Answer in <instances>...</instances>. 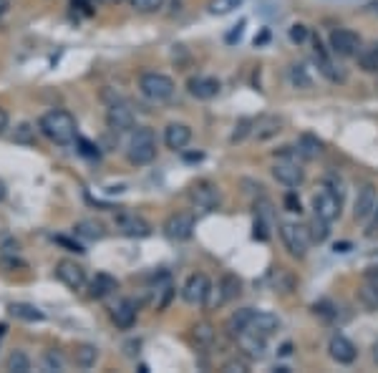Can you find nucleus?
Returning a JSON list of instances; mask_svg holds the SVG:
<instances>
[{
	"label": "nucleus",
	"mask_w": 378,
	"mask_h": 373,
	"mask_svg": "<svg viewBox=\"0 0 378 373\" xmlns=\"http://www.w3.org/2000/svg\"><path fill=\"white\" fill-rule=\"evenodd\" d=\"M38 129H41V134H43L46 139H51L53 144H59V147H68V144H73L76 137H79L76 119L63 109L46 111L43 117L38 119Z\"/></svg>",
	"instance_id": "f257e3e1"
},
{
	"label": "nucleus",
	"mask_w": 378,
	"mask_h": 373,
	"mask_svg": "<svg viewBox=\"0 0 378 373\" xmlns=\"http://www.w3.org/2000/svg\"><path fill=\"white\" fill-rule=\"evenodd\" d=\"M126 157L134 167H146L157 159V134L149 126H137L131 129V139L126 147Z\"/></svg>",
	"instance_id": "f03ea898"
},
{
	"label": "nucleus",
	"mask_w": 378,
	"mask_h": 373,
	"mask_svg": "<svg viewBox=\"0 0 378 373\" xmlns=\"http://www.w3.org/2000/svg\"><path fill=\"white\" fill-rule=\"evenodd\" d=\"M139 91L154 103L169 101L175 96L177 86L175 81L169 79L167 74H159V71H146V74L139 76Z\"/></svg>",
	"instance_id": "7ed1b4c3"
},
{
	"label": "nucleus",
	"mask_w": 378,
	"mask_h": 373,
	"mask_svg": "<svg viewBox=\"0 0 378 373\" xmlns=\"http://www.w3.org/2000/svg\"><path fill=\"white\" fill-rule=\"evenodd\" d=\"M280 237H283V245L285 250L290 252L292 257H306L308 255V248H310V232H308V225H295V222H285L280 225Z\"/></svg>",
	"instance_id": "20e7f679"
},
{
	"label": "nucleus",
	"mask_w": 378,
	"mask_h": 373,
	"mask_svg": "<svg viewBox=\"0 0 378 373\" xmlns=\"http://www.w3.org/2000/svg\"><path fill=\"white\" fill-rule=\"evenodd\" d=\"M189 199H192V205L197 210H202V212H215L219 210L222 205V194H219V187L210 179H199L189 187Z\"/></svg>",
	"instance_id": "39448f33"
},
{
	"label": "nucleus",
	"mask_w": 378,
	"mask_h": 373,
	"mask_svg": "<svg viewBox=\"0 0 378 373\" xmlns=\"http://www.w3.org/2000/svg\"><path fill=\"white\" fill-rule=\"evenodd\" d=\"M310 205H313L315 217H320V220H326V222H333L341 217L343 197L341 194H335V192H330L328 187H320V190L313 194V199H310Z\"/></svg>",
	"instance_id": "423d86ee"
},
{
	"label": "nucleus",
	"mask_w": 378,
	"mask_h": 373,
	"mask_svg": "<svg viewBox=\"0 0 378 373\" xmlns=\"http://www.w3.org/2000/svg\"><path fill=\"white\" fill-rule=\"evenodd\" d=\"M328 43H330V51H333L335 56H341V59H353V56H358V51L364 48V46H361V36L350 28L330 30Z\"/></svg>",
	"instance_id": "0eeeda50"
},
{
	"label": "nucleus",
	"mask_w": 378,
	"mask_h": 373,
	"mask_svg": "<svg viewBox=\"0 0 378 373\" xmlns=\"http://www.w3.org/2000/svg\"><path fill=\"white\" fill-rule=\"evenodd\" d=\"M195 227H197L195 212H175L164 220V227H161V230H164V234H167L169 240L187 242L189 237L195 234Z\"/></svg>",
	"instance_id": "6e6552de"
},
{
	"label": "nucleus",
	"mask_w": 378,
	"mask_h": 373,
	"mask_svg": "<svg viewBox=\"0 0 378 373\" xmlns=\"http://www.w3.org/2000/svg\"><path fill=\"white\" fill-rule=\"evenodd\" d=\"M114 227H117L119 234L131 237V240H144V237L152 234V225L144 217H139L137 212H119L117 220H114Z\"/></svg>",
	"instance_id": "1a4fd4ad"
},
{
	"label": "nucleus",
	"mask_w": 378,
	"mask_h": 373,
	"mask_svg": "<svg viewBox=\"0 0 378 373\" xmlns=\"http://www.w3.org/2000/svg\"><path fill=\"white\" fill-rule=\"evenodd\" d=\"M106 124H109L111 132H131L134 126H137V117H134V111L129 109V103L124 101H114L109 103V109H106Z\"/></svg>",
	"instance_id": "9d476101"
},
{
	"label": "nucleus",
	"mask_w": 378,
	"mask_h": 373,
	"mask_svg": "<svg viewBox=\"0 0 378 373\" xmlns=\"http://www.w3.org/2000/svg\"><path fill=\"white\" fill-rule=\"evenodd\" d=\"M376 202H378V192H376V184L366 182L358 187V194H356V202H353V217L356 222H366L376 212Z\"/></svg>",
	"instance_id": "9b49d317"
},
{
	"label": "nucleus",
	"mask_w": 378,
	"mask_h": 373,
	"mask_svg": "<svg viewBox=\"0 0 378 373\" xmlns=\"http://www.w3.org/2000/svg\"><path fill=\"white\" fill-rule=\"evenodd\" d=\"M56 278L63 283L68 290H81L86 285V270L76 260H59L56 263Z\"/></svg>",
	"instance_id": "f8f14e48"
},
{
	"label": "nucleus",
	"mask_w": 378,
	"mask_h": 373,
	"mask_svg": "<svg viewBox=\"0 0 378 373\" xmlns=\"http://www.w3.org/2000/svg\"><path fill=\"white\" fill-rule=\"evenodd\" d=\"M210 278L204 275V272H195V275H189L187 283L182 285V298L184 303H189V305H202L204 298H207V293H210Z\"/></svg>",
	"instance_id": "ddd939ff"
},
{
	"label": "nucleus",
	"mask_w": 378,
	"mask_h": 373,
	"mask_svg": "<svg viewBox=\"0 0 378 373\" xmlns=\"http://www.w3.org/2000/svg\"><path fill=\"white\" fill-rule=\"evenodd\" d=\"M328 353H330V359H333L335 363H341V366H348V363H353V361L358 359L356 343L348 341L346 336H341V333H335V336L330 338V343H328Z\"/></svg>",
	"instance_id": "4468645a"
},
{
	"label": "nucleus",
	"mask_w": 378,
	"mask_h": 373,
	"mask_svg": "<svg viewBox=\"0 0 378 373\" xmlns=\"http://www.w3.org/2000/svg\"><path fill=\"white\" fill-rule=\"evenodd\" d=\"M187 91L197 101H210L219 94V81L215 76H192L187 81Z\"/></svg>",
	"instance_id": "2eb2a0df"
},
{
	"label": "nucleus",
	"mask_w": 378,
	"mask_h": 373,
	"mask_svg": "<svg viewBox=\"0 0 378 373\" xmlns=\"http://www.w3.org/2000/svg\"><path fill=\"white\" fill-rule=\"evenodd\" d=\"M237 345H240L248 359H262L265 351H268V338L257 336L252 330H242L237 336Z\"/></svg>",
	"instance_id": "dca6fc26"
},
{
	"label": "nucleus",
	"mask_w": 378,
	"mask_h": 373,
	"mask_svg": "<svg viewBox=\"0 0 378 373\" xmlns=\"http://www.w3.org/2000/svg\"><path fill=\"white\" fill-rule=\"evenodd\" d=\"M248 330H252V333H257V336H262V338H270L272 333L280 330V318H277L275 313H268V310H260V313L255 310Z\"/></svg>",
	"instance_id": "f3484780"
},
{
	"label": "nucleus",
	"mask_w": 378,
	"mask_h": 373,
	"mask_svg": "<svg viewBox=\"0 0 378 373\" xmlns=\"http://www.w3.org/2000/svg\"><path fill=\"white\" fill-rule=\"evenodd\" d=\"M189 141H192V129H189L187 124L175 121V124H169L167 129H164V144H167V149H172V152H182Z\"/></svg>",
	"instance_id": "a211bd4d"
},
{
	"label": "nucleus",
	"mask_w": 378,
	"mask_h": 373,
	"mask_svg": "<svg viewBox=\"0 0 378 373\" xmlns=\"http://www.w3.org/2000/svg\"><path fill=\"white\" fill-rule=\"evenodd\" d=\"M111 321L121 330L134 328V323H137V305H134V300H119L117 305L111 308Z\"/></svg>",
	"instance_id": "6ab92c4d"
},
{
	"label": "nucleus",
	"mask_w": 378,
	"mask_h": 373,
	"mask_svg": "<svg viewBox=\"0 0 378 373\" xmlns=\"http://www.w3.org/2000/svg\"><path fill=\"white\" fill-rule=\"evenodd\" d=\"M117 290H119V280L111 278L109 272H96V278L88 283V298L94 300L109 298V295L117 293Z\"/></svg>",
	"instance_id": "aec40b11"
},
{
	"label": "nucleus",
	"mask_w": 378,
	"mask_h": 373,
	"mask_svg": "<svg viewBox=\"0 0 378 373\" xmlns=\"http://www.w3.org/2000/svg\"><path fill=\"white\" fill-rule=\"evenodd\" d=\"M315 59H318L320 74L326 76L328 81H333V83H343V81H346V71H343L341 66H335L333 61H330V56L323 51L320 41H315Z\"/></svg>",
	"instance_id": "412c9836"
},
{
	"label": "nucleus",
	"mask_w": 378,
	"mask_h": 373,
	"mask_svg": "<svg viewBox=\"0 0 378 373\" xmlns=\"http://www.w3.org/2000/svg\"><path fill=\"white\" fill-rule=\"evenodd\" d=\"M280 132H283V119L277 117H260L252 126V134L257 137V141H268Z\"/></svg>",
	"instance_id": "4be33fe9"
},
{
	"label": "nucleus",
	"mask_w": 378,
	"mask_h": 373,
	"mask_svg": "<svg viewBox=\"0 0 378 373\" xmlns=\"http://www.w3.org/2000/svg\"><path fill=\"white\" fill-rule=\"evenodd\" d=\"M8 313L13 315L15 321H23V323H43L46 321L43 310H38V308L30 305V303H10V305H8Z\"/></svg>",
	"instance_id": "5701e85b"
},
{
	"label": "nucleus",
	"mask_w": 378,
	"mask_h": 373,
	"mask_svg": "<svg viewBox=\"0 0 378 373\" xmlns=\"http://www.w3.org/2000/svg\"><path fill=\"white\" fill-rule=\"evenodd\" d=\"M252 315H255V310L252 308H240V310H235L230 318H227V323H225V330L230 333L232 338H237L242 333V330H248V325H250V321H252Z\"/></svg>",
	"instance_id": "b1692460"
},
{
	"label": "nucleus",
	"mask_w": 378,
	"mask_h": 373,
	"mask_svg": "<svg viewBox=\"0 0 378 373\" xmlns=\"http://www.w3.org/2000/svg\"><path fill=\"white\" fill-rule=\"evenodd\" d=\"M298 154L303 157V161L308 159H318L320 154H323V141L315 137V134H300L298 137Z\"/></svg>",
	"instance_id": "393cba45"
},
{
	"label": "nucleus",
	"mask_w": 378,
	"mask_h": 373,
	"mask_svg": "<svg viewBox=\"0 0 378 373\" xmlns=\"http://www.w3.org/2000/svg\"><path fill=\"white\" fill-rule=\"evenodd\" d=\"M99 361V348L94 343H79L73 348V363L79 368H94Z\"/></svg>",
	"instance_id": "a878e982"
},
{
	"label": "nucleus",
	"mask_w": 378,
	"mask_h": 373,
	"mask_svg": "<svg viewBox=\"0 0 378 373\" xmlns=\"http://www.w3.org/2000/svg\"><path fill=\"white\" fill-rule=\"evenodd\" d=\"M73 234L83 237V240H101L103 234H106V227L99 220H79L73 225Z\"/></svg>",
	"instance_id": "bb28decb"
},
{
	"label": "nucleus",
	"mask_w": 378,
	"mask_h": 373,
	"mask_svg": "<svg viewBox=\"0 0 378 373\" xmlns=\"http://www.w3.org/2000/svg\"><path fill=\"white\" fill-rule=\"evenodd\" d=\"M358 66L364 68L366 74H378V41L358 51Z\"/></svg>",
	"instance_id": "cd10ccee"
},
{
	"label": "nucleus",
	"mask_w": 378,
	"mask_h": 373,
	"mask_svg": "<svg viewBox=\"0 0 378 373\" xmlns=\"http://www.w3.org/2000/svg\"><path fill=\"white\" fill-rule=\"evenodd\" d=\"M192 338H195L197 345L207 348V345L215 343V338H217V330H215V325H210V323H197L195 328H192Z\"/></svg>",
	"instance_id": "c85d7f7f"
},
{
	"label": "nucleus",
	"mask_w": 378,
	"mask_h": 373,
	"mask_svg": "<svg viewBox=\"0 0 378 373\" xmlns=\"http://www.w3.org/2000/svg\"><path fill=\"white\" fill-rule=\"evenodd\" d=\"M219 290H222L225 300L230 303V300H235L237 295L242 293V280L237 278V275H232V272H227L225 278L219 280Z\"/></svg>",
	"instance_id": "c756f323"
},
{
	"label": "nucleus",
	"mask_w": 378,
	"mask_h": 373,
	"mask_svg": "<svg viewBox=\"0 0 378 373\" xmlns=\"http://www.w3.org/2000/svg\"><path fill=\"white\" fill-rule=\"evenodd\" d=\"M6 368L13 373H28L30 371V359L23 351H13L6 359Z\"/></svg>",
	"instance_id": "7c9ffc66"
},
{
	"label": "nucleus",
	"mask_w": 378,
	"mask_h": 373,
	"mask_svg": "<svg viewBox=\"0 0 378 373\" xmlns=\"http://www.w3.org/2000/svg\"><path fill=\"white\" fill-rule=\"evenodd\" d=\"M330 222H326V220H320V217H313L310 220V225H308V232H310V240L313 242H326L328 237H330Z\"/></svg>",
	"instance_id": "2f4dec72"
},
{
	"label": "nucleus",
	"mask_w": 378,
	"mask_h": 373,
	"mask_svg": "<svg viewBox=\"0 0 378 373\" xmlns=\"http://www.w3.org/2000/svg\"><path fill=\"white\" fill-rule=\"evenodd\" d=\"M240 6L242 0H210V3H207V10H210V15H230Z\"/></svg>",
	"instance_id": "473e14b6"
},
{
	"label": "nucleus",
	"mask_w": 378,
	"mask_h": 373,
	"mask_svg": "<svg viewBox=\"0 0 378 373\" xmlns=\"http://www.w3.org/2000/svg\"><path fill=\"white\" fill-rule=\"evenodd\" d=\"M290 81H292V86H298V88L313 86V79H310V74H308V68L303 66V63H292L290 66Z\"/></svg>",
	"instance_id": "72a5a7b5"
},
{
	"label": "nucleus",
	"mask_w": 378,
	"mask_h": 373,
	"mask_svg": "<svg viewBox=\"0 0 378 373\" xmlns=\"http://www.w3.org/2000/svg\"><path fill=\"white\" fill-rule=\"evenodd\" d=\"M63 366H66V359L59 351H46L43 356H41V368H43V371H48V373L63 371Z\"/></svg>",
	"instance_id": "f704fd0d"
},
{
	"label": "nucleus",
	"mask_w": 378,
	"mask_h": 373,
	"mask_svg": "<svg viewBox=\"0 0 378 373\" xmlns=\"http://www.w3.org/2000/svg\"><path fill=\"white\" fill-rule=\"evenodd\" d=\"M358 300L364 303L366 310H378V290L371 283H366V285L358 290Z\"/></svg>",
	"instance_id": "c9c22d12"
},
{
	"label": "nucleus",
	"mask_w": 378,
	"mask_h": 373,
	"mask_svg": "<svg viewBox=\"0 0 378 373\" xmlns=\"http://www.w3.org/2000/svg\"><path fill=\"white\" fill-rule=\"evenodd\" d=\"M252 126H255L252 119H248V117L240 119V121L235 124V132H232V137H230V141H232V144H240V141H245L250 134H252Z\"/></svg>",
	"instance_id": "e433bc0d"
},
{
	"label": "nucleus",
	"mask_w": 378,
	"mask_h": 373,
	"mask_svg": "<svg viewBox=\"0 0 378 373\" xmlns=\"http://www.w3.org/2000/svg\"><path fill=\"white\" fill-rule=\"evenodd\" d=\"M137 13H157L164 8V0H129Z\"/></svg>",
	"instance_id": "4c0bfd02"
},
{
	"label": "nucleus",
	"mask_w": 378,
	"mask_h": 373,
	"mask_svg": "<svg viewBox=\"0 0 378 373\" xmlns=\"http://www.w3.org/2000/svg\"><path fill=\"white\" fill-rule=\"evenodd\" d=\"M15 144H36V129L30 124H21L15 129Z\"/></svg>",
	"instance_id": "58836bf2"
},
{
	"label": "nucleus",
	"mask_w": 378,
	"mask_h": 373,
	"mask_svg": "<svg viewBox=\"0 0 378 373\" xmlns=\"http://www.w3.org/2000/svg\"><path fill=\"white\" fill-rule=\"evenodd\" d=\"M76 147H79V154H83V157H88V159H99V157H101V149L96 147L94 141L76 137Z\"/></svg>",
	"instance_id": "ea45409f"
},
{
	"label": "nucleus",
	"mask_w": 378,
	"mask_h": 373,
	"mask_svg": "<svg viewBox=\"0 0 378 373\" xmlns=\"http://www.w3.org/2000/svg\"><path fill=\"white\" fill-rule=\"evenodd\" d=\"M283 207H285V212H290V214H300L303 212V205H300V199L295 192H288L283 197Z\"/></svg>",
	"instance_id": "a19ab883"
},
{
	"label": "nucleus",
	"mask_w": 378,
	"mask_h": 373,
	"mask_svg": "<svg viewBox=\"0 0 378 373\" xmlns=\"http://www.w3.org/2000/svg\"><path fill=\"white\" fill-rule=\"evenodd\" d=\"M333 310H335V308H333V303H330V300H320V303H315V305H313V313L315 315H323L326 321H333V318H335Z\"/></svg>",
	"instance_id": "79ce46f5"
},
{
	"label": "nucleus",
	"mask_w": 378,
	"mask_h": 373,
	"mask_svg": "<svg viewBox=\"0 0 378 373\" xmlns=\"http://www.w3.org/2000/svg\"><path fill=\"white\" fill-rule=\"evenodd\" d=\"M323 187H328L330 192H335V194H346V190H343V179H338L335 174H328L326 179H323Z\"/></svg>",
	"instance_id": "37998d69"
},
{
	"label": "nucleus",
	"mask_w": 378,
	"mask_h": 373,
	"mask_svg": "<svg viewBox=\"0 0 378 373\" xmlns=\"http://www.w3.org/2000/svg\"><path fill=\"white\" fill-rule=\"evenodd\" d=\"M306 38H308V28L303 26V23L290 26V41L292 43H306Z\"/></svg>",
	"instance_id": "c03bdc74"
},
{
	"label": "nucleus",
	"mask_w": 378,
	"mask_h": 373,
	"mask_svg": "<svg viewBox=\"0 0 378 373\" xmlns=\"http://www.w3.org/2000/svg\"><path fill=\"white\" fill-rule=\"evenodd\" d=\"M56 242H59L61 248H66V250H68V252H76V255H83V252H86V250L81 248L79 242L68 240V237H63V234H59V237H56Z\"/></svg>",
	"instance_id": "a18cd8bd"
},
{
	"label": "nucleus",
	"mask_w": 378,
	"mask_h": 373,
	"mask_svg": "<svg viewBox=\"0 0 378 373\" xmlns=\"http://www.w3.org/2000/svg\"><path fill=\"white\" fill-rule=\"evenodd\" d=\"M222 371L225 373H245L248 371V363H245V361H227L225 366H222Z\"/></svg>",
	"instance_id": "49530a36"
},
{
	"label": "nucleus",
	"mask_w": 378,
	"mask_h": 373,
	"mask_svg": "<svg viewBox=\"0 0 378 373\" xmlns=\"http://www.w3.org/2000/svg\"><path fill=\"white\" fill-rule=\"evenodd\" d=\"M366 283H371V285L378 290V268H371V270L366 272Z\"/></svg>",
	"instance_id": "de8ad7c7"
},
{
	"label": "nucleus",
	"mask_w": 378,
	"mask_h": 373,
	"mask_svg": "<svg viewBox=\"0 0 378 373\" xmlns=\"http://www.w3.org/2000/svg\"><path fill=\"white\" fill-rule=\"evenodd\" d=\"M242 28H245V21H240V26H235V30H232V33H230V36H227V41H230V43H232L235 38H237V41H240V36H242Z\"/></svg>",
	"instance_id": "09e8293b"
},
{
	"label": "nucleus",
	"mask_w": 378,
	"mask_h": 373,
	"mask_svg": "<svg viewBox=\"0 0 378 373\" xmlns=\"http://www.w3.org/2000/svg\"><path fill=\"white\" fill-rule=\"evenodd\" d=\"M3 265H6V268H26V263H23V260H18V257H6V260H3Z\"/></svg>",
	"instance_id": "8fccbe9b"
},
{
	"label": "nucleus",
	"mask_w": 378,
	"mask_h": 373,
	"mask_svg": "<svg viewBox=\"0 0 378 373\" xmlns=\"http://www.w3.org/2000/svg\"><path fill=\"white\" fill-rule=\"evenodd\" d=\"M6 129H8V111L0 106V134L6 132Z\"/></svg>",
	"instance_id": "3c124183"
},
{
	"label": "nucleus",
	"mask_w": 378,
	"mask_h": 373,
	"mask_svg": "<svg viewBox=\"0 0 378 373\" xmlns=\"http://www.w3.org/2000/svg\"><path fill=\"white\" fill-rule=\"evenodd\" d=\"M8 10H10V0H0V21L6 18Z\"/></svg>",
	"instance_id": "603ef678"
},
{
	"label": "nucleus",
	"mask_w": 378,
	"mask_h": 373,
	"mask_svg": "<svg viewBox=\"0 0 378 373\" xmlns=\"http://www.w3.org/2000/svg\"><path fill=\"white\" fill-rule=\"evenodd\" d=\"M376 230H378V210H376V217H373V222H371V227H368V237H373V234H376Z\"/></svg>",
	"instance_id": "864d4df0"
},
{
	"label": "nucleus",
	"mask_w": 378,
	"mask_h": 373,
	"mask_svg": "<svg viewBox=\"0 0 378 373\" xmlns=\"http://www.w3.org/2000/svg\"><path fill=\"white\" fill-rule=\"evenodd\" d=\"M350 250V242H341V245H335V252H348Z\"/></svg>",
	"instance_id": "5fc2aeb1"
},
{
	"label": "nucleus",
	"mask_w": 378,
	"mask_h": 373,
	"mask_svg": "<svg viewBox=\"0 0 378 373\" xmlns=\"http://www.w3.org/2000/svg\"><path fill=\"white\" fill-rule=\"evenodd\" d=\"M280 356H290V343H285L283 348H280Z\"/></svg>",
	"instance_id": "6e6d98bb"
},
{
	"label": "nucleus",
	"mask_w": 378,
	"mask_h": 373,
	"mask_svg": "<svg viewBox=\"0 0 378 373\" xmlns=\"http://www.w3.org/2000/svg\"><path fill=\"white\" fill-rule=\"evenodd\" d=\"M373 361L378 363V341H376V345H373Z\"/></svg>",
	"instance_id": "4d7b16f0"
},
{
	"label": "nucleus",
	"mask_w": 378,
	"mask_h": 373,
	"mask_svg": "<svg viewBox=\"0 0 378 373\" xmlns=\"http://www.w3.org/2000/svg\"><path fill=\"white\" fill-rule=\"evenodd\" d=\"M6 330H8V325H6V323H0V338L6 336Z\"/></svg>",
	"instance_id": "13d9d810"
},
{
	"label": "nucleus",
	"mask_w": 378,
	"mask_h": 373,
	"mask_svg": "<svg viewBox=\"0 0 378 373\" xmlns=\"http://www.w3.org/2000/svg\"><path fill=\"white\" fill-rule=\"evenodd\" d=\"M3 197H6V184L0 182V199H3Z\"/></svg>",
	"instance_id": "bf43d9fd"
},
{
	"label": "nucleus",
	"mask_w": 378,
	"mask_h": 373,
	"mask_svg": "<svg viewBox=\"0 0 378 373\" xmlns=\"http://www.w3.org/2000/svg\"><path fill=\"white\" fill-rule=\"evenodd\" d=\"M103 3H121V0H103Z\"/></svg>",
	"instance_id": "052dcab7"
},
{
	"label": "nucleus",
	"mask_w": 378,
	"mask_h": 373,
	"mask_svg": "<svg viewBox=\"0 0 378 373\" xmlns=\"http://www.w3.org/2000/svg\"><path fill=\"white\" fill-rule=\"evenodd\" d=\"M371 8H376V13H378V3H373V6Z\"/></svg>",
	"instance_id": "680f3d73"
}]
</instances>
